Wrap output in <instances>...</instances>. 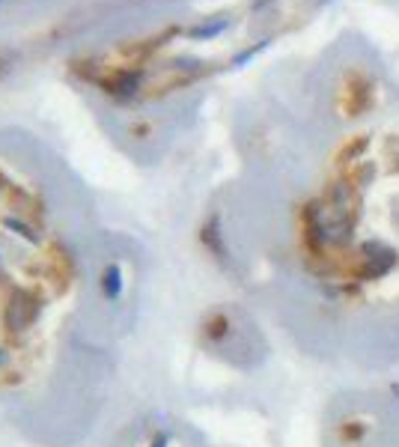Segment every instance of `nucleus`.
I'll return each instance as SVG.
<instances>
[{
  "label": "nucleus",
  "mask_w": 399,
  "mask_h": 447,
  "mask_svg": "<svg viewBox=\"0 0 399 447\" xmlns=\"http://www.w3.org/2000/svg\"><path fill=\"white\" fill-rule=\"evenodd\" d=\"M227 27V18H218L215 24H206V27H197L194 30V39H212V36H218L220 30Z\"/></svg>",
  "instance_id": "obj_2"
},
{
  "label": "nucleus",
  "mask_w": 399,
  "mask_h": 447,
  "mask_svg": "<svg viewBox=\"0 0 399 447\" xmlns=\"http://www.w3.org/2000/svg\"><path fill=\"white\" fill-rule=\"evenodd\" d=\"M137 84H140V72H123L116 78V81H110V93H119V96H131V93H137Z\"/></svg>",
  "instance_id": "obj_1"
}]
</instances>
